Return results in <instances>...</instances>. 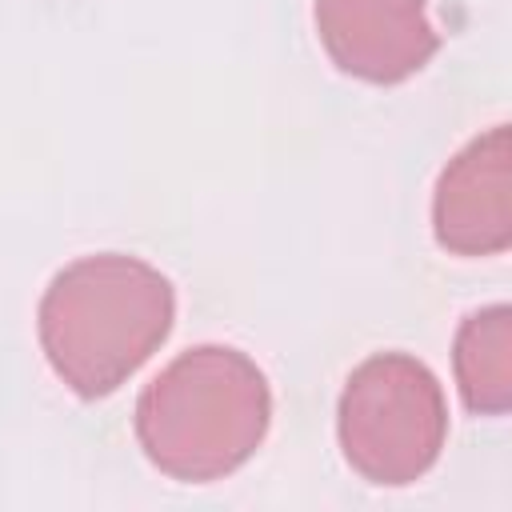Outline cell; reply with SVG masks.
<instances>
[{"label":"cell","instance_id":"obj_6","mask_svg":"<svg viewBox=\"0 0 512 512\" xmlns=\"http://www.w3.org/2000/svg\"><path fill=\"white\" fill-rule=\"evenodd\" d=\"M456 384L472 412L500 416L512 404V308L492 304L472 312L456 332Z\"/></svg>","mask_w":512,"mask_h":512},{"label":"cell","instance_id":"obj_5","mask_svg":"<svg viewBox=\"0 0 512 512\" xmlns=\"http://www.w3.org/2000/svg\"><path fill=\"white\" fill-rule=\"evenodd\" d=\"M432 224L440 248L456 256H492L512 244V140L508 124L468 140L440 172Z\"/></svg>","mask_w":512,"mask_h":512},{"label":"cell","instance_id":"obj_2","mask_svg":"<svg viewBox=\"0 0 512 512\" xmlns=\"http://www.w3.org/2000/svg\"><path fill=\"white\" fill-rule=\"evenodd\" d=\"M272 396L264 372L236 348L180 352L136 400L144 456L172 480L204 484L236 472L268 432Z\"/></svg>","mask_w":512,"mask_h":512},{"label":"cell","instance_id":"obj_1","mask_svg":"<svg viewBox=\"0 0 512 512\" xmlns=\"http://www.w3.org/2000/svg\"><path fill=\"white\" fill-rule=\"evenodd\" d=\"M176 292L152 264L100 252L52 276L40 300V344L52 372L80 396L116 392L168 336Z\"/></svg>","mask_w":512,"mask_h":512},{"label":"cell","instance_id":"obj_4","mask_svg":"<svg viewBox=\"0 0 512 512\" xmlns=\"http://www.w3.org/2000/svg\"><path fill=\"white\" fill-rule=\"evenodd\" d=\"M316 32L332 64L368 84L408 80L440 44L428 0H316Z\"/></svg>","mask_w":512,"mask_h":512},{"label":"cell","instance_id":"obj_3","mask_svg":"<svg viewBox=\"0 0 512 512\" xmlns=\"http://www.w3.org/2000/svg\"><path fill=\"white\" fill-rule=\"evenodd\" d=\"M344 460L372 484L420 480L448 432L440 380L408 352H376L352 368L336 408Z\"/></svg>","mask_w":512,"mask_h":512}]
</instances>
